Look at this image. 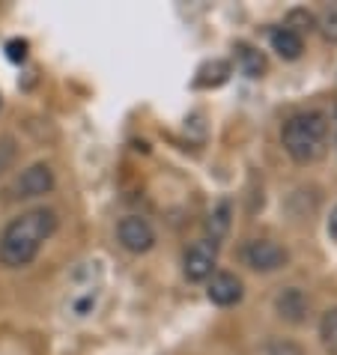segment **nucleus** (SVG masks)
Listing matches in <instances>:
<instances>
[{"label": "nucleus", "mask_w": 337, "mask_h": 355, "mask_svg": "<svg viewBox=\"0 0 337 355\" xmlns=\"http://www.w3.org/2000/svg\"><path fill=\"white\" fill-rule=\"evenodd\" d=\"M57 221H60L57 212L48 206H36V209H27L18 218H12L6 224V230L0 233V263L6 269L31 266L39 248L54 236Z\"/></svg>", "instance_id": "obj_1"}, {"label": "nucleus", "mask_w": 337, "mask_h": 355, "mask_svg": "<svg viewBox=\"0 0 337 355\" xmlns=\"http://www.w3.org/2000/svg\"><path fill=\"white\" fill-rule=\"evenodd\" d=\"M325 137H329V123H325V116L320 111L293 114L284 123V132H281L284 150L299 164H311L320 159L325 153Z\"/></svg>", "instance_id": "obj_2"}, {"label": "nucleus", "mask_w": 337, "mask_h": 355, "mask_svg": "<svg viewBox=\"0 0 337 355\" xmlns=\"http://www.w3.org/2000/svg\"><path fill=\"white\" fill-rule=\"evenodd\" d=\"M54 189V171L51 164L39 162V164H31L27 171H21L15 176V182L6 189L9 197H15V200H27V197H42Z\"/></svg>", "instance_id": "obj_3"}, {"label": "nucleus", "mask_w": 337, "mask_h": 355, "mask_svg": "<svg viewBox=\"0 0 337 355\" xmlns=\"http://www.w3.org/2000/svg\"><path fill=\"white\" fill-rule=\"evenodd\" d=\"M116 239L126 251L132 254H146L155 245V230L153 224L141 218V215H126V218L116 224Z\"/></svg>", "instance_id": "obj_4"}, {"label": "nucleus", "mask_w": 337, "mask_h": 355, "mask_svg": "<svg viewBox=\"0 0 337 355\" xmlns=\"http://www.w3.org/2000/svg\"><path fill=\"white\" fill-rule=\"evenodd\" d=\"M245 263L257 272H277L286 266V248L272 239H251L245 245Z\"/></svg>", "instance_id": "obj_5"}, {"label": "nucleus", "mask_w": 337, "mask_h": 355, "mask_svg": "<svg viewBox=\"0 0 337 355\" xmlns=\"http://www.w3.org/2000/svg\"><path fill=\"white\" fill-rule=\"evenodd\" d=\"M215 257H218V245H215L212 239L194 242L191 248L185 251V257H182V272H185V278H188V281H206V278H212Z\"/></svg>", "instance_id": "obj_6"}, {"label": "nucleus", "mask_w": 337, "mask_h": 355, "mask_svg": "<svg viewBox=\"0 0 337 355\" xmlns=\"http://www.w3.org/2000/svg\"><path fill=\"white\" fill-rule=\"evenodd\" d=\"M206 293H209V302L221 304V308H230V304L242 302V281L233 272H215Z\"/></svg>", "instance_id": "obj_7"}, {"label": "nucleus", "mask_w": 337, "mask_h": 355, "mask_svg": "<svg viewBox=\"0 0 337 355\" xmlns=\"http://www.w3.org/2000/svg\"><path fill=\"white\" fill-rule=\"evenodd\" d=\"M272 48L277 51V57H284V60H299L302 51H304V39L299 31H293V27H275Z\"/></svg>", "instance_id": "obj_8"}, {"label": "nucleus", "mask_w": 337, "mask_h": 355, "mask_svg": "<svg viewBox=\"0 0 337 355\" xmlns=\"http://www.w3.org/2000/svg\"><path fill=\"white\" fill-rule=\"evenodd\" d=\"M275 308L277 313H281L284 320H290V322H302L304 320V313H307V299H304V293L302 290H284L281 295L275 299Z\"/></svg>", "instance_id": "obj_9"}, {"label": "nucleus", "mask_w": 337, "mask_h": 355, "mask_svg": "<svg viewBox=\"0 0 337 355\" xmlns=\"http://www.w3.org/2000/svg\"><path fill=\"white\" fill-rule=\"evenodd\" d=\"M236 57H239V66H242V72L248 78H260L263 75L266 60H263V54L257 51V48H251V45H236Z\"/></svg>", "instance_id": "obj_10"}, {"label": "nucleus", "mask_w": 337, "mask_h": 355, "mask_svg": "<svg viewBox=\"0 0 337 355\" xmlns=\"http://www.w3.org/2000/svg\"><path fill=\"white\" fill-rule=\"evenodd\" d=\"M320 338H322L325 352H329V355H337V308H331V311H325V313H322Z\"/></svg>", "instance_id": "obj_11"}, {"label": "nucleus", "mask_w": 337, "mask_h": 355, "mask_svg": "<svg viewBox=\"0 0 337 355\" xmlns=\"http://www.w3.org/2000/svg\"><path fill=\"white\" fill-rule=\"evenodd\" d=\"M230 230V203H218L212 215H209V233H212V242L218 245V239H224V233Z\"/></svg>", "instance_id": "obj_12"}, {"label": "nucleus", "mask_w": 337, "mask_h": 355, "mask_svg": "<svg viewBox=\"0 0 337 355\" xmlns=\"http://www.w3.org/2000/svg\"><path fill=\"white\" fill-rule=\"evenodd\" d=\"M15 162V141L12 137H0V173H6Z\"/></svg>", "instance_id": "obj_13"}, {"label": "nucleus", "mask_w": 337, "mask_h": 355, "mask_svg": "<svg viewBox=\"0 0 337 355\" xmlns=\"http://www.w3.org/2000/svg\"><path fill=\"white\" fill-rule=\"evenodd\" d=\"M322 33L329 36L331 42H337V6L325 9V15H322Z\"/></svg>", "instance_id": "obj_14"}, {"label": "nucleus", "mask_w": 337, "mask_h": 355, "mask_svg": "<svg viewBox=\"0 0 337 355\" xmlns=\"http://www.w3.org/2000/svg\"><path fill=\"white\" fill-rule=\"evenodd\" d=\"M6 54H9V60H24V57H27V42H24V39H12V42H9L6 45Z\"/></svg>", "instance_id": "obj_15"}, {"label": "nucleus", "mask_w": 337, "mask_h": 355, "mask_svg": "<svg viewBox=\"0 0 337 355\" xmlns=\"http://www.w3.org/2000/svg\"><path fill=\"white\" fill-rule=\"evenodd\" d=\"M329 233H331L334 239H337V206L331 209V218H329Z\"/></svg>", "instance_id": "obj_16"}]
</instances>
